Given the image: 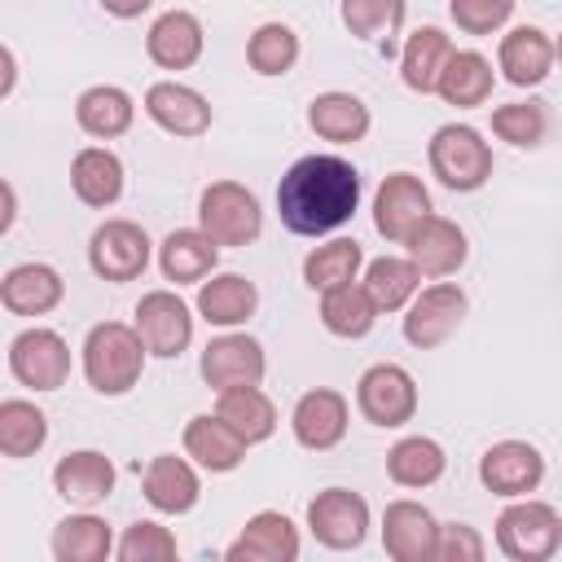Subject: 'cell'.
<instances>
[{
    "label": "cell",
    "instance_id": "cell-12",
    "mask_svg": "<svg viewBox=\"0 0 562 562\" xmlns=\"http://www.w3.org/2000/svg\"><path fill=\"white\" fill-rule=\"evenodd\" d=\"M426 215H435L430 211V193H426V184L413 171H391L378 184V193H373V228L386 241H400L404 246Z\"/></svg>",
    "mask_w": 562,
    "mask_h": 562
},
{
    "label": "cell",
    "instance_id": "cell-47",
    "mask_svg": "<svg viewBox=\"0 0 562 562\" xmlns=\"http://www.w3.org/2000/svg\"><path fill=\"white\" fill-rule=\"evenodd\" d=\"M0 70H4V83H0V97H9V92H13V53H9V48H0Z\"/></svg>",
    "mask_w": 562,
    "mask_h": 562
},
{
    "label": "cell",
    "instance_id": "cell-20",
    "mask_svg": "<svg viewBox=\"0 0 562 562\" xmlns=\"http://www.w3.org/2000/svg\"><path fill=\"white\" fill-rule=\"evenodd\" d=\"M202 44H206L202 22H198L189 9H167V13L149 26V35H145V53H149V61L162 66V70H189V66L202 57Z\"/></svg>",
    "mask_w": 562,
    "mask_h": 562
},
{
    "label": "cell",
    "instance_id": "cell-46",
    "mask_svg": "<svg viewBox=\"0 0 562 562\" xmlns=\"http://www.w3.org/2000/svg\"><path fill=\"white\" fill-rule=\"evenodd\" d=\"M220 562H263V558H259V553H255L250 544H241V540H233V544L224 549V558H220Z\"/></svg>",
    "mask_w": 562,
    "mask_h": 562
},
{
    "label": "cell",
    "instance_id": "cell-48",
    "mask_svg": "<svg viewBox=\"0 0 562 562\" xmlns=\"http://www.w3.org/2000/svg\"><path fill=\"white\" fill-rule=\"evenodd\" d=\"M13 215H18V198H13V184H4V228L13 224Z\"/></svg>",
    "mask_w": 562,
    "mask_h": 562
},
{
    "label": "cell",
    "instance_id": "cell-8",
    "mask_svg": "<svg viewBox=\"0 0 562 562\" xmlns=\"http://www.w3.org/2000/svg\"><path fill=\"white\" fill-rule=\"evenodd\" d=\"M465 290L457 285V281H439V285H426V290H417V299L408 303V312H404V338L417 347V351H435V347H443L457 329H461V321H465Z\"/></svg>",
    "mask_w": 562,
    "mask_h": 562
},
{
    "label": "cell",
    "instance_id": "cell-41",
    "mask_svg": "<svg viewBox=\"0 0 562 562\" xmlns=\"http://www.w3.org/2000/svg\"><path fill=\"white\" fill-rule=\"evenodd\" d=\"M544 127H549V114L540 101H509V105H496L492 110V132L518 149H531L544 140Z\"/></svg>",
    "mask_w": 562,
    "mask_h": 562
},
{
    "label": "cell",
    "instance_id": "cell-18",
    "mask_svg": "<svg viewBox=\"0 0 562 562\" xmlns=\"http://www.w3.org/2000/svg\"><path fill=\"white\" fill-rule=\"evenodd\" d=\"M53 487L66 505H79V509H92L101 505L110 492H114V461L97 448H79V452H66L57 465H53Z\"/></svg>",
    "mask_w": 562,
    "mask_h": 562
},
{
    "label": "cell",
    "instance_id": "cell-31",
    "mask_svg": "<svg viewBox=\"0 0 562 562\" xmlns=\"http://www.w3.org/2000/svg\"><path fill=\"white\" fill-rule=\"evenodd\" d=\"M215 417L250 448V443H263L272 430H277V408L272 400L259 391V386H237V391H224L220 404H215Z\"/></svg>",
    "mask_w": 562,
    "mask_h": 562
},
{
    "label": "cell",
    "instance_id": "cell-28",
    "mask_svg": "<svg viewBox=\"0 0 562 562\" xmlns=\"http://www.w3.org/2000/svg\"><path fill=\"white\" fill-rule=\"evenodd\" d=\"M369 105L356 97V92H321L312 97L307 105V127L321 136V140H334V145H356L369 136Z\"/></svg>",
    "mask_w": 562,
    "mask_h": 562
},
{
    "label": "cell",
    "instance_id": "cell-11",
    "mask_svg": "<svg viewBox=\"0 0 562 562\" xmlns=\"http://www.w3.org/2000/svg\"><path fill=\"white\" fill-rule=\"evenodd\" d=\"M544 479V457L540 448H531L527 439H501L479 457V483L492 496L505 501H522L527 492H536Z\"/></svg>",
    "mask_w": 562,
    "mask_h": 562
},
{
    "label": "cell",
    "instance_id": "cell-15",
    "mask_svg": "<svg viewBox=\"0 0 562 562\" xmlns=\"http://www.w3.org/2000/svg\"><path fill=\"white\" fill-rule=\"evenodd\" d=\"M347 422H351V408H347V400H342L334 386H312V391H303L299 404H294V417H290L294 439H299L307 452H329V448H338L342 435H347Z\"/></svg>",
    "mask_w": 562,
    "mask_h": 562
},
{
    "label": "cell",
    "instance_id": "cell-43",
    "mask_svg": "<svg viewBox=\"0 0 562 562\" xmlns=\"http://www.w3.org/2000/svg\"><path fill=\"white\" fill-rule=\"evenodd\" d=\"M119 562H180L176 536L162 522H132L119 540Z\"/></svg>",
    "mask_w": 562,
    "mask_h": 562
},
{
    "label": "cell",
    "instance_id": "cell-40",
    "mask_svg": "<svg viewBox=\"0 0 562 562\" xmlns=\"http://www.w3.org/2000/svg\"><path fill=\"white\" fill-rule=\"evenodd\" d=\"M246 61H250L255 75H285V70H294V61H299V35H294V26L263 22L246 40Z\"/></svg>",
    "mask_w": 562,
    "mask_h": 562
},
{
    "label": "cell",
    "instance_id": "cell-33",
    "mask_svg": "<svg viewBox=\"0 0 562 562\" xmlns=\"http://www.w3.org/2000/svg\"><path fill=\"white\" fill-rule=\"evenodd\" d=\"M114 549L110 522L97 514H70L53 527V558L57 562H105Z\"/></svg>",
    "mask_w": 562,
    "mask_h": 562
},
{
    "label": "cell",
    "instance_id": "cell-27",
    "mask_svg": "<svg viewBox=\"0 0 562 562\" xmlns=\"http://www.w3.org/2000/svg\"><path fill=\"white\" fill-rule=\"evenodd\" d=\"M255 307H259V290L241 272H220V277L198 285V312H202L206 325L237 329L255 316Z\"/></svg>",
    "mask_w": 562,
    "mask_h": 562
},
{
    "label": "cell",
    "instance_id": "cell-22",
    "mask_svg": "<svg viewBox=\"0 0 562 562\" xmlns=\"http://www.w3.org/2000/svg\"><path fill=\"white\" fill-rule=\"evenodd\" d=\"M220 263V246L202 228H171L158 246V268L176 285H202Z\"/></svg>",
    "mask_w": 562,
    "mask_h": 562
},
{
    "label": "cell",
    "instance_id": "cell-25",
    "mask_svg": "<svg viewBox=\"0 0 562 562\" xmlns=\"http://www.w3.org/2000/svg\"><path fill=\"white\" fill-rule=\"evenodd\" d=\"M452 40L439 31V26H417L408 40H404V53H400V79L413 88V92H439V79L452 61Z\"/></svg>",
    "mask_w": 562,
    "mask_h": 562
},
{
    "label": "cell",
    "instance_id": "cell-9",
    "mask_svg": "<svg viewBox=\"0 0 562 562\" xmlns=\"http://www.w3.org/2000/svg\"><path fill=\"white\" fill-rule=\"evenodd\" d=\"M9 373L31 391H57L70 378V347L57 329L31 325L9 342Z\"/></svg>",
    "mask_w": 562,
    "mask_h": 562
},
{
    "label": "cell",
    "instance_id": "cell-32",
    "mask_svg": "<svg viewBox=\"0 0 562 562\" xmlns=\"http://www.w3.org/2000/svg\"><path fill=\"white\" fill-rule=\"evenodd\" d=\"M443 470H448V457H443V448H439L435 439H426V435H404V439L386 452V474H391V483H400V487H430V483L443 479Z\"/></svg>",
    "mask_w": 562,
    "mask_h": 562
},
{
    "label": "cell",
    "instance_id": "cell-35",
    "mask_svg": "<svg viewBox=\"0 0 562 562\" xmlns=\"http://www.w3.org/2000/svg\"><path fill=\"white\" fill-rule=\"evenodd\" d=\"M360 263H364L360 241H351V237H334V241H325V246L307 250V259H303V281H307L312 290L329 294V290L356 285Z\"/></svg>",
    "mask_w": 562,
    "mask_h": 562
},
{
    "label": "cell",
    "instance_id": "cell-24",
    "mask_svg": "<svg viewBox=\"0 0 562 562\" xmlns=\"http://www.w3.org/2000/svg\"><path fill=\"white\" fill-rule=\"evenodd\" d=\"M505 79L514 88H536L549 79L553 70V40L540 31V26H514L509 35H501V53H496Z\"/></svg>",
    "mask_w": 562,
    "mask_h": 562
},
{
    "label": "cell",
    "instance_id": "cell-44",
    "mask_svg": "<svg viewBox=\"0 0 562 562\" xmlns=\"http://www.w3.org/2000/svg\"><path fill=\"white\" fill-rule=\"evenodd\" d=\"M448 13L465 35H492L514 18V0H452Z\"/></svg>",
    "mask_w": 562,
    "mask_h": 562
},
{
    "label": "cell",
    "instance_id": "cell-10",
    "mask_svg": "<svg viewBox=\"0 0 562 562\" xmlns=\"http://www.w3.org/2000/svg\"><path fill=\"white\" fill-rule=\"evenodd\" d=\"M149 233L132 220H105L92 237H88V268L101 277V281H136L149 263Z\"/></svg>",
    "mask_w": 562,
    "mask_h": 562
},
{
    "label": "cell",
    "instance_id": "cell-38",
    "mask_svg": "<svg viewBox=\"0 0 562 562\" xmlns=\"http://www.w3.org/2000/svg\"><path fill=\"white\" fill-rule=\"evenodd\" d=\"M44 439H48V417L31 400H4L0 404V452L9 461L40 452Z\"/></svg>",
    "mask_w": 562,
    "mask_h": 562
},
{
    "label": "cell",
    "instance_id": "cell-30",
    "mask_svg": "<svg viewBox=\"0 0 562 562\" xmlns=\"http://www.w3.org/2000/svg\"><path fill=\"white\" fill-rule=\"evenodd\" d=\"M75 119H79V127H83L88 136H97V140H114V136H123V132L132 127L136 105H132V97H127L123 88H114V83H97V88H83V92H79V101H75Z\"/></svg>",
    "mask_w": 562,
    "mask_h": 562
},
{
    "label": "cell",
    "instance_id": "cell-3",
    "mask_svg": "<svg viewBox=\"0 0 562 562\" xmlns=\"http://www.w3.org/2000/svg\"><path fill=\"white\" fill-rule=\"evenodd\" d=\"M496 549L509 562H549L562 549V518L544 501H509L496 518Z\"/></svg>",
    "mask_w": 562,
    "mask_h": 562
},
{
    "label": "cell",
    "instance_id": "cell-26",
    "mask_svg": "<svg viewBox=\"0 0 562 562\" xmlns=\"http://www.w3.org/2000/svg\"><path fill=\"white\" fill-rule=\"evenodd\" d=\"M70 189H75V198L83 206H97V211L114 206L123 198V162H119V154L101 149V145L79 149L75 162H70Z\"/></svg>",
    "mask_w": 562,
    "mask_h": 562
},
{
    "label": "cell",
    "instance_id": "cell-13",
    "mask_svg": "<svg viewBox=\"0 0 562 562\" xmlns=\"http://www.w3.org/2000/svg\"><path fill=\"white\" fill-rule=\"evenodd\" d=\"M198 369H202V382L224 395V391H237V386H259L268 360H263V347L250 334H220L202 347Z\"/></svg>",
    "mask_w": 562,
    "mask_h": 562
},
{
    "label": "cell",
    "instance_id": "cell-23",
    "mask_svg": "<svg viewBox=\"0 0 562 562\" xmlns=\"http://www.w3.org/2000/svg\"><path fill=\"white\" fill-rule=\"evenodd\" d=\"M140 487H145V501L158 509V514H189L202 496V483H198V470L184 461V457H154L140 474Z\"/></svg>",
    "mask_w": 562,
    "mask_h": 562
},
{
    "label": "cell",
    "instance_id": "cell-14",
    "mask_svg": "<svg viewBox=\"0 0 562 562\" xmlns=\"http://www.w3.org/2000/svg\"><path fill=\"white\" fill-rule=\"evenodd\" d=\"M136 334L149 356L171 360L193 342V316H189L184 299H176L171 290H149L136 303Z\"/></svg>",
    "mask_w": 562,
    "mask_h": 562
},
{
    "label": "cell",
    "instance_id": "cell-39",
    "mask_svg": "<svg viewBox=\"0 0 562 562\" xmlns=\"http://www.w3.org/2000/svg\"><path fill=\"white\" fill-rule=\"evenodd\" d=\"M237 540L250 544L263 562H299V527L277 509H259L255 518H246Z\"/></svg>",
    "mask_w": 562,
    "mask_h": 562
},
{
    "label": "cell",
    "instance_id": "cell-29",
    "mask_svg": "<svg viewBox=\"0 0 562 562\" xmlns=\"http://www.w3.org/2000/svg\"><path fill=\"white\" fill-rule=\"evenodd\" d=\"M184 452H189L202 470L228 474V470L241 465L246 443H241L215 413H198V417H189V426H184Z\"/></svg>",
    "mask_w": 562,
    "mask_h": 562
},
{
    "label": "cell",
    "instance_id": "cell-6",
    "mask_svg": "<svg viewBox=\"0 0 562 562\" xmlns=\"http://www.w3.org/2000/svg\"><path fill=\"white\" fill-rule=\"evenodd\" d=\"M356 408L364 413V422L395 430L404 422H413L417 413V382L404 364H369L356 382Z\"/></svg>",
    "mask_w": 562,
    "mask_h": 562
},
{
    "label": "cell",
    "instance_id": "cell-36",
    "mask_svg": "<svg viewBox=\"0 0 562 562\" xmlns=\"http://www.w3.org/2000/svg\"><path fill=\"white\" fill-rule=\"evenodd\" d=\"M417 281H422V272L413 268V259L382 255V259H369L360 285H364V294L373 299L378 312H400L417 299Z\"/></svg>",
    "mask_w": 562,
    "mask_h": 562
},
{
    "label": "cell",
    "instance_id": "cell-42",
    "mask_svg": "<svg viewBox=\"0 0 562 562\" xmlns=\"http://www.w3.org/2000/svg\"><path fill=\"white\" fill-rule=\"evenodd\" d=\"M342 22L360 40H382V35H395V26L404 22V4L400 0H347Z\"/></svg>",
    "mask_w": 562,
    "mask_h": 562
},
{
    "label": "cell",
    "instance_id": "cell-16",
    "mask_svg": "<svg viewBox=\"0 0 562 562\" xmlns=\"http://www.w3.org/2000/svg\"><path fill=\"white\" fill-rule=\"evenodd\" d=\"M439 522L417 501H391L382 509V549L391 562H430Z\"/></svg>",
    "mask_w": 562,
    "mask_h": 562
},
{
    "label": "cell",
    "instance_id": "cell-2",
    "mask_svg": "<svg viewBox=\"0 0 562 562\" xmlns=\"http://www.w3.org/2000/svg\"><path fill=\"white\" fill-rule=\"evenodd\" d=\"M145 342L136 325L123 321H101L83 338V378L97 395H127L140 382L145 369Z\"/></svg>",
    "mask_w": 562,
    "mask_h": 562
},
{
    "label": "cell",
    "instance_id": "cell-45",
    "mask_svg": "<svg viewBox=\"0 0 562 562\" xmlns=\"http://www.w3.org/2000/svg\"><path fill=\"white\" fill-rule=\"evenodd\" d=\"M483 558H487V544H483L479 527H470V522H439V540H435L430 562H483Z\"/></svg>",
    "mask_w": 562,
    "mask_h": 562
},
{
    "label": "cell",
    "instance_id": "cell-37",
    "mask_svg": "<svg viewBox=\"0 0 562 562\" xmlns=\"http://www.w3.org/2000/svg\"><path fill=\"white\" fill-rule=\"evenodd\" d=\"M378 321V307L373 299L364 294V285H342V290H329L321 294V325L334 334V338H364Z\"/></svg>",
    "mask_w": 562,
    "mask_h": 562
},
{
    "label": "cell",
    "instance_id": "cell-19",
    "mask_svg": "<svg viewBox=\"0 0 562 562\" xmlns=\"http://www.w3.org/2000/svg\"><path fill=\"white\" fill-rule=\"evenodd\" d=\"M145 114H149L162 132L189 136V140L211 127V101H206L198 88L176 83V79H162V83H154V88L145 92Z\"/></svg>",
    "mask_w": 562,
    "mask_h": 562
},
{
    "label": "cell",
    "instance_id": "cell-1",
    "mask_svg": "<svg viewBox=\"0 0 562 562\" xmlns=\"http://www.w3.org/2000/svg\"><path fill=\"white\" fill-rule=\"evenodd\" d=\"M360 206V171L338 154L299 158L277 184L281 224L299 237H321L342 228Z\"/></svg>",
    "mask_w": 562,
    "mask_h": 562
},
{
    "label": "cell",
    "instance_id": "cell-21",
    "mask_svg": "<svg viewBox=\"0 0 562 562\" xmlns=\"http://www.w3.org/2000/svg\"><path fill=\"white\" fill-rule=\"evenodd\" d=\"M61 294H66V281L48 263H18L0 281V303L13 316H44L61 303Z\"/></svg>",
    "mask_w": 562,
    "mask_h": 562
},
{
    "label": "cell",
    "instance_id": "cell-49",
    "mask_svg": "<svg viewBox=\"0 0 562 562\" xmlns=\"http://www.w3.org/2000/svg\"><path fill=\"white\" fill-rule=\"evenodd\" d=\"M553 57H558V61H562V35H558V40H553Z\"/></svg>",
    "mask_w": 562,
    "mask_h": 562
},
{
    "label": "cell",
    "instance_id": "cell-7",
    "mask_svg": "<svg viewBox=\"0 0 562 562\" xmlns=\"http://www.w3.org/2000/svg\"><path fill=\"white\" fill-rule=\"evenodd\" d=\"M307 531L334 553L360 549L369 536V501L351 487H325L307 501Z\"/></svg>",
    "mask_w": 562,
    "mask_h": 562
},
{
    "label": "cell",
    "instance_id": "cell-34",
    "mask_svg": "<svg viewBox=\"0 0 562 562\" xmlns=\"http://www.w3.org/2000/svg\"><path fill=\"white\" fill-rule=\"evenodd\" d=\"M492 83H496L492 61L483 53H474V48H461V53H452V61H448V70L439 79V97L448 105H457V110H474V105H483L492 97Z\"/></svg>",
    "mask_w": 562,
    "mask_h": 562
},
{
    "label": "cell",
    "instance_id": "cell-17",
    "mask_svg": "<svg viewBox=\"0 0 562 562\" xmlns=\"http://www.w3.org/2000/svg\"><path fill=\"white\" fill-rule=\"evenodd\" d=\"M404 246H408V259L422 277H452L470 255L461 224L448 215H426Z\"/></svg>",
    "mask_w": 562,
    "mask_h": 562
},
{
    "label": "cell",
    "instance_id": "cell-4",
    "mask_svg": "<svg viewBox=\"0 0 562 562\" xmlns=\"http://www.w3.org/2000/svg\"><path fill=\"white\" fill-rule=\"evenodd\" d=\"M430 171L452 193H474L492 176V145L470 123H443L430 136Z\"/></svg>",
    "mask_w": 562,
    "mask_h": 562
},
{
    "label": "cell",
    "instance_id": "cell-5",
    "mask_svg": "<svg viewBox=\"0 0 562 562\" xmlns=\"http://www.w3.org/2000/svg\"><path fill=\"white\" fill-rule=\"evenodd\" d=\"M198 228L215 246H250L263 233L259 198L237 180H215L198 198Z\"/></svg>",
    "mask_w": 562,
    "mask_h": 562
}]
</instances>
